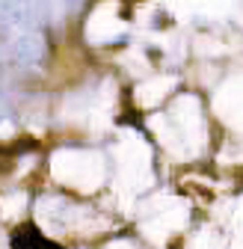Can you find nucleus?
Instances as JSON below:
<instances>
[{
    "label": "nucleus",
    "mask_w": 243,
    "mask_h": 249,
    "mask_svg": "<svg viewBox=\"0 0 243 249\" xmlns=\"http://www.w3.org/2000/svg\"><path fill=\"white\" fill-rule=\"evenodd\" d=\"M9 246L12 249H66L63 243L48 240L36 223H21L9 231Z\"/></svg>",
    "instance_id": "obj_1"
}]
</instances>
